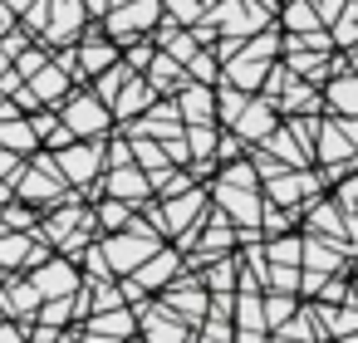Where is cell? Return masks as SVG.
<instances>
[{
	"mask_svg": "<svg viewBox=\"0 0 358 343\" xmlns=\"http://www.w3.org/2000/svg\"><path fill=\"white\" fill-rule=\"evenodd\" d=\"M157 245H162V235L148 226V216H143V211H133L123 231L99 235V250H103V260H108L113 279H118V275H133V270H138V265H143V260H148Z\"/></svg>",
	"mask_w": 358,
	"mask_h": 343,
	"instance_id": "1",
	"label": "cell"
},
{
	"mask_svg": "<svg viewBox=\"0 0 358 343\" xmlns=\"http://www.w3.org/2000/svg\"><path fill=\"white\" fill-rule=\"evenodd\" d=\"M74 187L59 177V167H55V152H45V147H35L30 157H25V167H20V177H15V201H25V206H35V211H45V206H55V201H64Z\"/></svg>",
	"mask_w": 358,
	"mask_h": 343,
	"instance_id": "2",
	"label": "cell"
},
{
	"mask_svg": "<svg viewBox=\"0 0 358 343\" xmlns=\"http://www.w3.org/2000/svg\"><path fill=\"white\" fill-rule=\"evenodd\" d=\"M55 113H59V123H64L74 138H108V133H113V113H108V103H103L89 84H74V89L55 103Z\"/></svg>",
	"mask_w": 358,
	"mask_h": 343,
	"instance_id": "3",
	"label": "cell"
},
{
	"mask_svg": "<svg viewBox=\"0 0 358 343\" xmlns=\"http://www.w3.org/2000/svg\"><path fill=\"white\" fill-rule=\"evenodd\" d=\"M358 157V118H338V113H319L314 128V147H309V167H343Z\"/></svg>",
	"mask_w": 358,
	"mask_h": 343,
	"instance_id": "4",
	"label": "cell"
},
{
	"mask_svg": "<svg viewBox=\"0 0 358 343\" xmlns=\"http://www.w3.org/2000/svg\"><path fill=\"white\" fill-rule=\"evenodd\" d=\"M55 167H59V177H64L74 191H84L89 182L103 177V138H74L69 147L55 152Z\"/></svg>",
	"mask_w": 358,
	"mask_h": 343,
	"instance_id": "5",
	"label": "cell"
},
{
	"mask_svg": "<svg viewBox=\"0 0 358 343\" xmlns=\"http://www.w3.org/2000/svg\"><path fill=\"white\" fill-rule=\"evenodd\" d=\"M157 299H162L187 328H196V323L206 319V299H211V294H206V284L196 279V270H177V275L157 289Z\"/></svg>",
	"mask_w": 358,
	"mask_h": 343,
	"instance_id": "6",
	"label": "cell"
},
{
	"mask_svg": "<svg viewBox=\"0 0 358 343\" xmlns=\"http://www.w3.org/2000/svg\"><path fill=\"white\" fill-rule=\"evenodd\" d=\"M294 211H299V231L304 235H329V240H353L358 235V221H343V211L329 201V191L299 201Z\"/></svg>",
	"mask_w": 358,
	"mask_h": 343,
	"instance_id": "7",
	"label": "cell"
},
{
	"mask_svg": "<svg viewBox=\"0 0 358 343\" xmlns=\"http://www.w3.org/2000/svg\"><path fill=\"white\" fill-rule=\"evenodd\" d=\"M25 279L40 289V299H59V294H74L79 284H84V275H79V265L74 260H64L59 250L45 260V265H35V270H25Z\"/></svg>",
	"mask_w": 358,
	"mask_h": 343,
	"instance_id": "8",
	"label": "cell"
},
{
	"mask_svg": "<svg viewBox=\"0 0 358 343\" xmlns=\"http://www.w3.org/2000/svg\"><path fill=\"white\" fill-rule=\"evenodd\" d=\"M280 123V113H275V103L265 98V94H250L245 103H241V113H236V123H231V133L245 143V147H255L270 128Z\"/></svg>",
	"mask_w": 358,
	"mask_h": 343,
	"instance_id": "9",
	"label": "cell"
},
{
	"mask_svg": "<svg viewBox=\"0 0 358 343\" xmlns=\"http://www.w3.org/2000/svg\"><path fill=\"white\" fill-rule=\"evenodd\" d=\"M99 187H103V196H118V201H128V206H143L148 196H152V187H148V172L143 167H103V177H99Z\"/></svg>",
	"mask_w": 358,
	"mask_h": 343,
	"instance_id": "10",
	"label": "cell"
},
{
	"mask_svg": "<svg viewBox=\"0 0 358 343\" xmlns=\"http://www.w3.org/2000/svg\"><path fill=\"white\" fill-rule=\"evenodd\" d=\"M79 328H84V333H99V338H108V343H123V338L138 333V314H133L128 304H118V309H99V314L79 319Z\"/></svg>",
	"mask_w": 358,
	"mask_h": 343,
	"instance_id": "11",
	"label": "cell"
},
{
	"mask_svg": "<svg viewBox=\"0 0 358 343\" xmlns=\"http://www.w3.org/2000/svg\"><path fill=\"white\" fill-rule=\"evenodd\" d=\"M152 98H157V89H152L143 74H128V79H123V89L108 98V113H113V123H128V118H138Z\"/></svg>",
	"mask_w": 358,
	"mask_h": 343,
	"instance_id": "12",
	"label": "cell"
},
{
	"mask_svg": "<svg viewBox=\"0 0 358 343\" xmlns=\"http://www.w3.org/2000/svg\"><path fill=\"white\" fill-rule=\"evenodd\" d=\"M177 270H182V250H177V245H157V250H152V255L133 270V279H138L148 294H157V289H162Z\"/></svg>",
	"mask_w": 358,
	"mask_h": 343,
	"instance_id": "13",
	"label": "cell"
},
{
	"mask_svg": "<svg viewBox=\"0 0 358 343\" xmlns=\"http://www.w3.org/2000/svg\"><path fill=\"white\" fill-rule=\"evenodd\" d=\"M25 89L35 94V103H40V108H55V103H59V98L74 89V79H69V74H64L55 59H45V64H40V69L25 79Z\"/></svg>",
	"mask_w": 358,
	"mask_h": 343,
	"instance_id": "14",
	"label": "cell"
},
{
	"mask_svg": "<svg viewBox=\"0 0 358 343\" xmlns=\"http://www.w3.org/2000/svg\"><path fill=\"white\" fill-rule=\"evenodd\" d=\"M319 98H324V113L358 118V79H353V69H348V74H329V79L319 84Z\"/></svg>",
	"mask_w": 358,
	"mask_h": 343,
	"instance_id": "15",
	"label": "cell"
},
{
	"mask_svg": "<svg viewBox=\"0 0 358 343\" xmlns=\"http://www.w3.org/2000/svg\"><path fill=\"white\" fill-rule=\"evenodd\" d=\"M172 103H177V113H182V128H187V123H216L211 84H196V79H187V84L172 94Z\"/></svg>",
	"mask_w": 358,
	"mask_h": 343,
	"instance_id": "16",
	"label": "cell"
},
{
	"mask_svg": "<svg viewBox=\"0 0 358 343\" xmlns=\"http://www.w3.org/2000/svg\"><path fill=\"white\" fill-rule=\"evenodd\" d=\"M35 309H40V289L20 275L15 284H0V314L6 319H15V323H30L35 319Z\"/></svg>",
	"mask_w": 358,
	"mask_h": 343,
	"instance_id": "17",
	"label": "cell"
},
{
	"mask_svg": "<svg viewBox=\"0 0 358 343\" xmlns=\"http://www.w3.org/2000/svg\"><path fill=\"white\" fill-rule=\"evenodd\" d=\"M275 113H280V118H294V113H324V98H319V89H314V84L289 79V84H285V94L275 98Z\"/></svg>",
	"mask_w": 358,
	"mask_h": 343,
	"instance_id": "18",
	"label": "cell"
},
{
	"mask_svg": "<svg viewBox=\"0 0 358 343\" xmlns=\"http://www.w3.org/2000/svg\"><path fill=\"white\" fill-rule=\"evenodd\" d=\"M143 79L157 89V94H177L182 84H187V69L172 59V54H162V50H152V59L143 64Z\"/></svg>",
	"mask_w": 358,
	"mask_h": 343,
	"instance_id": "19",
	"label": "cell"
},
{
	"mask_svg": "<svg viewBox=\"0 0 358 343\" xmlns=\"http://www.w3.org/2000/svg\"><path fill=\"white\" fill-rule=\"evenodd\" d=\"M89 211H94L99 235H113V231L128 226V216H133L138 206H128V201H118V196H99V201H89Z\"/></svg>",
	"mask_w": 358,
	"mask_h": 343,
	"instance_id": "20",
	"label": "cell"
},
{
	"mask_svg": "<svg viewBox=\"0 0 358 343\" xmlns=\"http://www.w3.org/2000/svg\"><path fill=\"white\" fill-rule=\"evenodd\" d=\"M30 245H35L30 231H6V226H0V275H20Z\"/></svg>",
	"mask_w": 358,
	"mask_h": 343,
	"instance_id": "21",
	"label": "cell"
},
{
	"mask_svg": "<svg viewBox=\"0 0 358 343\" xmlns=\"http://www.w3.org/2000/svg\"><path fill=\"white\" fill-rule=\"evenodd\" d=\"M0 147H10V152H20V157H30V152L40 147V138L30 133L25 113H10V118H0Z\"/></svg>",
	"mask_w": 358,
	"mask_h": 343,
	"instance_id": "22",
	"label": "cell"
},
{
	"mask_svg": "<svg viewBox=\"0 0 358 343\" xmlns=\"http://www.w3.org/2000/svg\"><path fill=\"white\" fill-rule=\"evenodd\" d=\"M280 20V35H299V30H314L319 25V15H314V6H309V0H285V6L275 10Z\"/></svg>",
	"mask_w": 358,
	"mask_h": 343,
	"instance_id": "23",
	"label": "cell"
},
{
	"mask_svg": "<svg viewBox=\"0 0 358 343\" xmlns=\"http://www.w3.org/2000/svg\"><path fill=\"white\" fill-rule=\"evenodd\" d=\"M196 279L206 284V294H231V289H236V260H231V255H221V260L201 265V270H196Z\"/></svg>",
	"mask_w": 358,
	"mask_h": 343,
	"instance_id": "24",
	"label": "cell"
},
{
	"mask_svg": "<svg viewBox=\"0 0 358 343\" xmlns=\"http://www.w3.org/2000/svg\"><path fill=\"white\" fill-rule=\"evenodd\" d=\"M216 123H187L182 128V143H187V162H196V157H211L216 152Z\"/></svg>",
	"mask_w": 358,
	"mask_h": 343,
	"instance_id": "25",
	"label": "cell"
},
{
	"mask_svg": "<svg viewBox=\"0 0 358 343\" xmlns=\"http://www.w3.org/2000/svg\"><path fill=\"white\" fill-rule=\"evenodd\" d=\"M260 250H265V265H299V231L265 235V240H260Z\"/></svg>",
	"mask_w": 358,
	"mask_h": 343,
	"instance_id": "26",
	"label": "cell"
},
{
	"mask_svg": "<svg viewBox=\"0 0 358 343\" xmlns=\"http://www.w3.org/2000/svg\"><path fill=\"white\" fill-rule=\"evenodd\" d=\"M294 309H299V299H294V294H285V289H260V314H265V328H280Z\"/></svg>",
	"mask_w": 358,
	"mask_h": 343,
	"instance_id": "27",
	"label": "cell"
},
{
	"mask_svg": "<svg viewBox=\"0 0 358 343\" xmlns=\"http://www.w3.org/2000/svg\"><path fill=\"white\" fill-rule=\"evenodd\" d=\"M128 143H133V167H143V172H157V167H172L157 138H128Z\"/></svg>",
	"mask_w": 358,
	"mask_h": 343,
	"instance_id": "28",
	"label": "cell"
},
{
	"mask_svg": "<svg viewBox=\"0 0 358 343\" xmlns=\"http://www.w3.org/2000/svg\"><path fill=\"white\" fill-rule=\"evenodd\" d=\"M329 191V201L343 211V221H358V182H353V172L348 177H338L334 187H324Z\"/></svg>",
	"mask_w": 358,
	"mask_h": 343,
	"instance_id": "29",
	"label": "cell"
},
{
	"mask_svg": "<svg viewBox=\"0 0 358 343\" xmlns=\"http://www.w3.org/2000/svg\"><path fill=\"white\" fill-rule=\"evenodd\" d=\"M187 79H196V84H216V79H221V59L211 54V45H201V50L187 59Z\"/></svg>",
	"mask_w": 358,
	"mask_h": 343,
	"instance_id": "30",
	"label": "cell"
},
{
	"mask_svg": "<svg viewBox=\"0 0 358 343\" xmlns=\"http://www.w3.org/2000/svg\"><path fill=\"white\" fill-rule=\"evenodd\" d=\"M35 319H40V323H55V328H69V323H74V304H69V294H59V299H40Z\"/></svg>",
	"mask_w": 358,
	"mask_h": 343,
	"instance_id": "31",
	"label": "cell"
},
{
	"mask_svg": "<svg viewBox=\"0 0 358 343\" xmlns=\"http://www.w3.org/2000/svg\"><path fill=\"white\" fill-rule=\"evenodd\" d=\"M35 221H40V211H35V206H25V201H15V196L0 206V226H6V231H30Z\"/></svg>",
	"mask_w": 358,
	"mask_h": 343,
	"instance_id": "32",
	"label": "cell"
},
{
	"mask_svg": "<svg viewBox=\"0 0 358 343\" xmlns=\"http://www.w3.org/2000/svg\"><path fill=\"white\" fill-rule=\"evenodd\" d=\"M79 275L89 279V284H103V279H113V270H108V260H103V250H99V240L94 245H84V255H79Z\"/></svg>",
	"mask_w": 358,
	"mask_h": 343,
	"instance_id": "33",
	"label": "cell"
},
{
	"mask_svg": "<svg viewBox=\"0 0 358 343\" xmlns=\"http://www.w3.org/2000/svg\"><path fill=\"white\" fill-rule=\"evenodd\" d=\"M157 6H162V15H167V20H177V25L201 20V0H157Z\"/></svg>",
	"mask_w": 358,
	"mask_h": 343,
	"instance_id": "34",
	"label": "cell"
},
{
	"mask_svg": "<svg viewBox=\"0 0 358 343\" xmlns=\"http://www.w3.org/2000/svg\"><path fill=\"white\" fill-rule=\"evenodd\" d=\"M59 343H79V333H74V323H69V328L59 333Z\"/></svg>",
	"mask_w": 358,
	"mask_h": 343,
	"instance_id": "35",
	"label": "cell"
},
{
	"mask_svg": "<svg viewBox=\"0 0 358 343\" xmlns=\"http://www.w3.org/2000/svg\"><path fill=\"white\" fill-rule=\"evenodd\" d=\"M187 343H226V338H206V333H192Z\"/></svg>",
	"mask_w": 358,
	"mask_h": 343,
	"instance_id": "36",
	"label": "cell"
},
{
	"mask_svg": "<svg viewBox=\"0 0 358 343\" xmlns=\"http://www.w3.org/2000/svg\"><path fill=\"white\" fill-rule=\"evenodd\" d=\"M113 6H128V0H108V10H113Z\"/></svg>",
	"mask_w": 358,
	"mask_h": 343,
	"instance_id": "37",
	"label": "cell"
},
{
	"mask_svg": "<svg viewBox=\"0 0 358 343\" xmlns=\"http://www.w3.org/2000/svg\"><path fill=\"white\" fill-rule=\"evenodd\" d=\"M319 343H338V338H319Z\"/></svg>",
	"mask_w": 358,
	"mask_h": 343,
	"instance_id": "38",
	"label": "cell"
},
{
	"mask_svg": "<svg viewBox=\"0 0 358 343\" xmlns=\"http://www.w3.org/2000/svg\"><path fill=\"white\" fill-rule=\"evenodd\" d=\"M280 6H285V0H280Z\"/></svg>",
	"mask_w": 358,
	"mask_h": 343,
	"instance_id": "39",
	"label": "cell"
}]
</instances>
